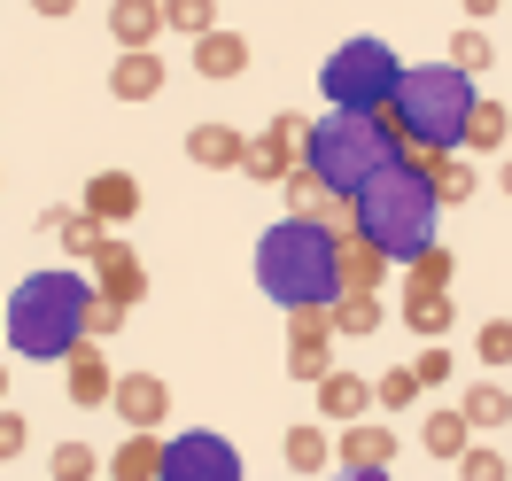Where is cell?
I'll return each instance as SVG.
<instances>
[{
	"label": "cell",
	"instance_id": "cell-7",
	"mask_svg": "<svg viewBox=\"0 0 512 481\" xmlns=\"http://www.w3.org/2000/svg\"><path fill=\"white\" fill-rule=\"evenodd\" d=\"M156 481H241V450L225 443L218 427H187V435L163 443Z\"/></svg>",
	"mask_w": 512,
	"mask_h": 481
},
{
	"label": "cell",
	"instance_id": "cell-5",
	"mask_svg": "<svg viewBox=\"0 0 512 481\" xmlns=\"http://www.w3.org/2000/svg\"><path fill=\"white\" fill-rule=\"evenodd\" d=\"M404 156V140L388 132V117H357V109H326L319 125H303V171L319 179L334 202H350L381 163Z\"/></svg>",
	"mask_w": 512,
	"mask_h": 481
},
{
	"label": "cell",
	"instance_id": "cell-30",
	"mask_svg": "<svg viewBox=\"0 0 512 481\" xmlns=\"http://www.w3.org/2000/svg\"><path fill=\"white\" fill-rule=\"evenodd\" d=\"M94 466H101V458L86 443H63V450H55V481H86Z\"/></svg>",
	"mask_w": 512,
	"mask_h": 481
},
{
	"label": "cell",
	"instance_id": "cell-24",
	"mask_svg": "<svg viewBox=\"0 0 512 481\" xmlns=\"http://www.w3.org/2000/svg\"><path fill=\"white\" fill-rule=\"evenodd\" d=\"M419 171H427V187H435V202H458V194L474 187V171L458 156H419Z\"/></svg>",
	"mask_w": 512,
	"mask_h": 481
},
{
	"label": "cell",
	"instance_id": "cell-28",
	"mask_svg": "<svg viewBox=\"0 0 512 481\" xmlns=\"http://www.w3.org/2000/svg\"><path fill=\"white\" fill-rule=\"evenodd\" d=\"M404 319H412V334H443L450 326V295H404Z\"/></svg>",
	"mask_w": 512,
	"mask_h": 481
},
{
	"label": "cell",
	"instance_id": "cell-22",
	"mask_svg": "<svg viewBox=\"0 0 512 481\" xmlns=\"http://www.w3.org/2000/svg\"><path fill=\"white\" fill-rule=\"evenodd\" d=\"M404 272H412V295H443L458 264H450V249H443V241H435V249H419V257L404 264Z\"/></svg>",
	"mask_w": 512,
	"mask_h": 481
},
{
	"label": "cell",
	"instance_id": "cell-36",
	"mask_svg": "<svg viewBox=\"0 0 512 481\" xmlns=\"http://www.w3.org/2000/svg\"><path fill=\"white\" fill-rule=\"evenodd\" d=\"M16 450H24V419L0 412V458H16Z\"/></svg>",
	"mask_w": 512,
	"mask_h": 481
},
{
	"label": "cell",
	"instance_id": "cell-23",
	"mask_svg": "<svg viewBox=\"0 0 512 481\" xmlns=\"http://www.w3.org/2000/svg\"><path fill=\"white\" fill-rule=\"evenodd\" d=\"M163 32H218V0H163Z\"/></svg>",
	"mask_w": 512,
	"mask_h": 481
},
{
	"label": "cell",
	"instance_id": "cell-3",
	"mask_svg": "<svg viewBox=\"0 0 512 481\" xmlns=\"http://www.w3.org/2000/svg\"><path fill=\"white\" fill-rule=\"evenodd\" d=\"M474 78L458 63H412L388 94V132L412 148V156H458L466 148V117H474Z\"/></svg>",
	"mask_w": 512,
	"mask_h": 481
},
{
	"label": "cell",
	"instance_id": "cell-2",
	"mask_svg": "<svg viewBox=\"0 0 512 481\" xmlns=\"http://www.w3.org/2000/svg\"><path fill=\"white\" fill-rule=\"evenodd\" d=\"M256 280L288 311H326L342 295V233L326 218H280L256 241Z\"/></svg>",
	"mask_w": 512,
	"mask_h": 481
},
{
	"label": "cell",
	"instance_id": "cell-1",
	"mask_svg": "<svg viewBox=\"0 0 512 481\" xmlns=\"http://www.w3.org/2000/svg\"><path fill=\"white\" fill-rule=\"evenodd\" d=\"M342 218H350V241H365L381 264H412L419 249H435L443 202H435V187H427L419 156H396L342 202Z\"/></svg>",
	"mask_w": 512,
	"mask_h": 481
},
{
	"label": "cell",
	"instance_id": "cell-27",
	"mask_svg": "<svg viewBox=\"0 0 512 481\" xmlns=\"http://www.w3.org/2000/svg\"><path fill=\"white\" fill-rule=\"evenodd\" d=\"M450 63L466 70V78H474V70H489V63H497V47H489V32H481V24H474V32H450Z\"/></svg>",
	"mask_w": 512,
	"mask_h": 481
},
{
	"label": "cell",
	"instance_id": "cell-41",
	"mask_svg": "<svg viewBox=\"0 0 512 481\" xmlns=\"http://www.w3.org/2000/svg\"><path fill=\"white\" fill-rule=\"evenodd\" d=\"M0 388H8V373H0Z\"/></svg>",
	"mask_w": 512,
	"mask_h": 481
},
{
	"label": "cell",
	"instance_id": "cell-10",
	"mask_svg": "<svg viewBox=\"0 0 512 481\" xmlns=\"http://www.w3.org/2000/svg\"><path fill=\"white\" fill-rule=\"evenodd\" d=\"M109 404H117L132 427H156L163 404H171V388H163L156 373H125V381H109Z\"/></svg>",
	"mask_w": 512,
	"mask_h": 481
},
{
	"label": "cell",
	"instance_id": "cell-9",
	"mask_svg": "<svg viewBox=\"0 0 512 481\" xmlns=\"http://www.w3.org/2000/svg\"><path fill=\"white\" fill-rule=\"evenodd\" d=\"M94 280H101V303H117V311L140 303V288H148L140 264H132V249H117V241H101V249H94Z\"/></svg>",
	"mask_w": 512,
	"mask_h": 481
},
{
	"label": "cell",
	"instance_id": "cell-15",
	"mask_svg": "<svg viewBox=\"0 0 512 481\" xmlns=\"http://www.w3.org/2000/svg\"><path fill=\"white\" fill-rule=\"evenodd\" d=\"M187 156L210 163V171H233V163L249 156V140H241L233 125H194V132H187Z\"/></svg>",
	"mask_w": 512,
	"mask_h": 481
},
{
	"label": "cell",
	"instance_id": "cell-26",
	"mask_svg": "<svg viewBox=\"0 0 512 481\" xmlns=\"http://www.w3.org/2000/svg\"><path fill=\"white\" fill-rule=\"evenodd\" d=\"M458 412H466V427H505V419H512V396H505V388H474Z\"/></svg>",
	"mask_w": 512,
	"mask_h": 481
},
{
	"label": "cell",
	"instance_id": "cell-21",
	"mask_svg": "<svg viewBox=\"0 0 512 481\" xmlns=\"http://www.w3.org/2000/svg\"><path fill=\"white\" fill-rule=\"evenodd\" d=\"M156 466H163V443H156V435H132V443L117 450L109 474H117V481H156Z\"/></svg>",
	"mask_w": 512,
	"mask_h": 481
},
{
	"label": "cell",
	"instance_id": "cell-6",
	"mask_svg": "<svg viewBox=\"0 0 512 481\" xmlns=\"http://www.w3.org/2000/svg\"><path fill=\"white\" fill-rule=\"evenodd\" d=\"M396 78H404L396 47L365 32V39H342V47L326 55L319 94H326V109H357V117H381V109H388V94H396Z\"/></svg>",
	"mask_w": 512,
	"mask_h": 481
},
{
	"label": "cell",
	"instance_id": "cell-34",
	"mask_svg": "<svg viewBox=\"0 0 512 481\" xmlns=\"http://www.w3.org/2000/svg\"><path fill=\"white\" fill-rule=\"evenodd\" d=\"M458 466H466V481H505V458H497V450H466Z\"/></svg>",
	"mask_w": 512,
	"mask_h": 481
},
{
	"label": "cell",
	"instance_id": "cell-31",
	"mask_svg": "<svg viewBox=\"0 0 512 481\" xmlns=\"http://www.w3.org/2000/svg\"><path fill=\"white\" fill-rule=\"evenodd\" d=\"M412 396H419L412 373H388V381H373V404H388V412H396V404H412Z\"/></svg>",
	"mask_w": 512,
	"mask_h": 481
},
{
	"label": "cell",
	"instance_id": "cell-40",
	"mask_svg": "<svg viewBox=\"0 0 512 481\" xmlns=\"http://www.w3.org/2000/svg\"><path fill=\"white\" fill-rule=\"evenodd\" d=\"M505 194H512V163H505Z\"/></svg>",
	"mask_w": 512,
	"mask_h": 481
},
{
	"label": "cell",
	"instance_id": "cell-25",
	"mask_svg": "<svg viewBox=\"0 0 512 481\" xmlns=\"http://www.w3.org/2000/svg\"><path fill=\"white\" fill-rule=\"evenodd\" d=\"M419 443L443 450V458H466V412H435L427 427H419Z\"/></svg>",
	"mask_w": 512,
	"mask_h": 481
},
{
	"label": "cell",
	"instance_id": "cell-16",
	"mask_svg": "<svg viewBox=\"0 0 512 481\" xmlns=\"http://www.w3.org/2000/svg\"><path fill=\"white\" fill-rule=\"evenodd\" d=\"M70 396H78V404H109V357H101L94 342L70 350Z\"/></svg>",
	"mask_w": 512,
	"mask_h": 481
},
{
	"label": "cell",
	"instance_id": "cell-20",
	"mask_svg": "<svg viewBox=\"0 0 512 481\" xmlns=\"http://www.w3.org/2000/svg\"><path fill=\"white\" fill-rule=\"evenodd\" d=\"M505 132H512L505 101H474V117H466V148H474V156H489V148H505Z\"/></svg>",
	"mask_w": 512,
	"mask_h": 481
},
{
	"label": "cell",
	"instance_id": "cell-18",
	"mask_svg": "<svg viewBox=\"0 0 512 481\" xmlns=\"http://www.w3.org/2000/svg\"><path fill=\"white\" fill-rule=\"evenodd\" d=\"M326 326H334V334H373V326H381V303L357 295V288H342L334 303H326Z\"/></svg>",
	"mask_w": 512,
	"mask_h": 481
},
{
	"label": "cell",
	"instance_id": "cell-12",
	"mask_svg": "<svg viewBox=\"0 0 512 481\" xmlns=\"http://www.w3.org/2000/svg\"><path fill=\"white\" fill-rule=\"evenodd\" d=\"M109 94H117V101H156V94H163V55H156V47L117 55V70H109Z\"/></svg>",
	"mask_w": 512,
	"mask_h": 481
},
{
	"label": "cell",
	"instance_id": "cell-19",
	"mask_svg": "<svg viewBox=\"0 0 512 481\" xmlns=\"http://www.w3.org/2000/svg\"><path fill=\"white\" fill-rule=\"evenodd\" d=\"M388 458H396V435H388V427H365V419H357L350 435H342V466H388Z\"/></svg>",
	"mask_w": 512,
	"mask_h": 481
},
{
	"label": "cell",
	"instance_id": "cell-4",
	"mask_svg": "<svg viewBox=\"0 0 512 481\" xmlns=\"http://www.w3.org/2000/svg\"><path fill=\"white\" fill-rule=\"evenodd\" d=\"M86 311H94V280L86 272H32V280H16V295H8V342H16V357H32V365H47V357H70L78 342H86Z\"/></svg>",
	"mask_w": 512,
	"mask_h": 481
},
{
	"label": "cell",
	"instance_id": "cell-39",
	"mask_svg": "<svg viewBox=\"0 0 512 481\" xmlns=\"http://www.w3.org/2000/svg\"><path fill=\"white\" fill-rule=\"evenodd\" d=\"M497 8H505V0H466V16H474V24H481V16H497Z\"/></svg>",
	"mask_w": 512,
	"mask_h": 481
},
{
	"label": "cell",
	"instance_id": "cell-38",
	"mask_svg": "<svg viewBox=\"0 0 512 481\" xmlns=\"http://www.w3.org/2000/svg\"><path fill=\"white\" fill-rule=\"evenodd\" d=\"M39 16H70V8H78V0H32Z\"/></svg>",
	"mask_w": 512,
	"mask_h": 481
},
{
	"label": "cell",
	"instance_id": "cell-29",
	"mask_svg": "<svg viewBox=\"0 0 512 481\" xmlns=\"http://www.w3.org/2000/svg\"><path fill=\"white\" fill-rule=\"evenodd\" d=\"M256 171V179H288V140H272V132H264V140H249V156H241Z\"/></svg>",
	"mask_w": 512,
	"mask_h": 481
},
{
	"label": "cell",
	"instance_id": "cell-17",
	"mask_svg": "<svg viewBox=\"0 0 512 481\" xmlns=\"http://www.w3.org/2000/svg\"><path fill=\"white\" fill-rule=\"evenodd\" d=\"M365 404H373V381H357V373H326L319 381V412L326 419H357Z\"/></svg>",
	"mask_w": 512,
	"mask_h": 481
},
{
	"label": "cell",
	"instance_id": "cell-33",
	"mask_svg": "<svg viewBox=\"0 0 512 481\" xmlns=\"http://www.w3.org/2000/svg\"><path fill=\"white\" fill-rule=\"evenodd\" d=\"M474 350L489 357V365H505V357H512V326H505V319H489V326H481V342H474Z\"/></svg>",
	"mask_w": 512,
	"mask_h": 481
},
{
	"label": "cell",
	"instance_id": "cell-32",
	"mask_svg": "<svg viewBox=\"0 0 512 481\" xmlns=\"http://www.w3.org/2000/svg\"><path fill=\"white\" fill-rule=\"evenodd\" d=\"M288 458H295V466H319V458H326V435H319V427H295V435H288Z\"/></svg>",
	"mask_w": 512,
	"mask_h": 481
},
{
	"label": "cell",
	"instance_id": "cell-37",
	"mask_svg": "<svg viewBox=\"0 0 512 481\" xmlns=\"http://www.w3.org/2000/svg\"><path fill=\"white\" fill-rule=\"evenodd\" d=\"M342 481H396V474H388V466H350Z\"/></svg>",
	"mask_w": 512,
	"mask_h": 481
},
{
	"label": "cell",
	"instance_id": "cell-11",
	"mask_svg": "<svg viewBox=\"0 0 512 481\" xmlns=\"http://www.w3.org/2000/svg\"><path fill=\"white\" fill-rule=\"evenodd\" d=\"M109 32H117V47H125V55L156 47V32H163V0H109Z\"/></svg>",
	"mask_w": 512,
	"mask_h": 481
},
{
	"label": "cell",
	"instance_id": "cell-13",
	"mask_svg": "<svg viewBox=\"0 0 512 481\" xmlns=\"http://www.w3.org/2000/svg\"><path fill=\"white\" fill-rule=\"evenodd\" d=\"M132 210H140V187H132L125 171H101L94 187H86V218H94L101 233H109L117 218H132Z\"/></svg>",
	"mask_w": 512,
	"mask_h": 481
},
{
	"label": "cell",
	"instance_id": "cell-8",
	"mask_svg": "<svg viewBox=\"0 0 512 481\" xmlns=\"http://www.w3.org/2000/svg\"><path fill=\"white\" fill-rule=\"evenodd\" d=\"M295 334H288V373L295 381H326L334 373V326H326V311H288Z\"/></svg>",
	"mask_w": 512,
	"mask_h": 481
},
{
	"label": "cell",
	"instance_id": "cell-14",
	"mask_svg": "<svg viewBox=\"0 0 512 481\" xmlns=\"http://www.w3.org/2000/svg\"><path fill=\"white\" fill-rule=\"evenodd\" d=\"M194 70H202V78H241V70H249V39L241 32H202L194 39Z\"/></svg>",
	"mask_w": 512,
	"mask_h": 481
},
{
	"label": "cell",
	"instance_id": "cell-35",
	"mask_svg": "<svg viewBox=\"0 0 512 481\" xmlns=\"http://www.w3.org/2000/svg\"><path fill=\"white\" fill-rule=\"evenodd\" d=\"M404 373H412L419 388H427V381H443V373H450V350H419L412 365H404Z\"/></svg>",
	"mask_w": 512,
	"mask_h": 481
}]
</instances>
